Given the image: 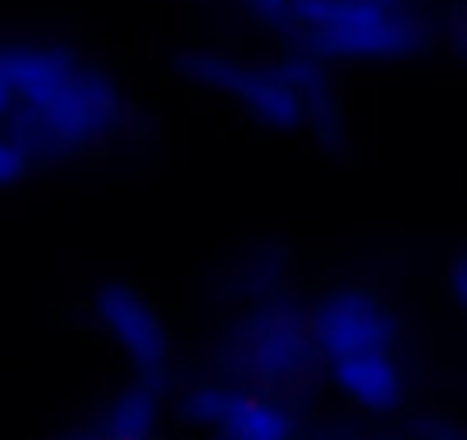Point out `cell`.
<instances>
[{"label": "cell", "instance_id": "6da1fadb", "mask_svg": "<svg viewBox=\"0 0 467 440\" xmlns=\"http://www.w3.org/2000/svg\"><path fill=\"white\" fill-rule=\"evenodd\" d=\"M0 83H5V106L24 120L15 133H24L33 147L92 142L119 115L110 83L56 47H10Z\"/></svg>", "mask_w": 467, "mask_h": 440}, {"label": "cell", "instance_id": "7a4b0ae2", "mask_svg": "<svg viewBox=\"0 0 467 440\" xmlns=\"http://www.w3.org/2000/svg\"><path fill=\"white\" fill-rule=\"evenodd\" d=\"M294 24L344 56H399L417 33L403 0H294Z\"/></svg>", "mask_w": 467, "mask_h": 440}, {"label": "cell", "instance_id": "3957f363", "mask_svg": "<svg viewBox=\"0 0 467 440\" xmlns=\"http://www.w3.org/2000/svg\"><path fill=\"white\" fill-rule=\"evenodd\" d=\"M317 340L330 358H348V353H376L394 344V321L389 312L362 294V289H339L335 299L321 303L317 312Z\"/></svg>", "mask_w": 467, "mask_h": 440}, {"label": "cell", "instance_id": "277c9868", "mask_svg": "<svg viewBox=\"0 0 467 440\" xmlns=\"http://www.w3.org/2000/svg\"><path fill=\"white\" fill-rule=\"evenodd\" d=\"M188 413L220 440H289V413L275 399L239 390H192Z\"/></svg>", "mask_w": 467, "mask_h": 440}, {"label": "cell", "instance_id": "5b68a950", "mask_svg": "<svg viewBox=\"0 0 467 440\" xmlns=\"http://www.w3.org/2000/svg\"><path fill=\"white\" fill-rule=\"evenodd\" d=\"M192 69H202V79H211L229 97H239L266 124H280V129L303 124L307 101L294 88V79H280V74H266V69H244V65H229V60H192Z\"/></svg>", "mask_w": 467, "mask_h": 440}, {"label": "cell", "instance_id": "8992f818", "mask_svg": "<svg viewBox=\"0 0 467 440\" xmlns=\"http://www.w3.org/2000/svg\"><path fill=\"white\" fill-rule=\"evenodd\" d=\"M97 312H101V321L110 326V335L124 344V353L138 362L142 381L165 367V330H161L156 312H151L133 289L106 285V289L97 294Z\"/></svg>", "mask_w": 467, "mask_h": 440}, {"label": "cell", "instance_id": "52a82bcc", "mask_svg": "<svg viewBox=\"0 0 467 440\" xmlns=\"http://www.w3.org/2000/svg\"><path fill=\"white\" fill-rule=\"evenodd\" d=\"M330 372H335V385L362 403V408H394L399 390H403V376L394 367V353L389 349H376V353H348V358H330Z\"/></svg>", "mask_w": 467, "mask_h": 440}, {"label": "cell", "instance_id": "ba28073f", "mask_svg": "<svg viewBox=\"0 0 467 440\" xmlns=\"http://www.w3.org/2000/svg\"><path fill=\"white\" fill-rule=\"evenodd\" d=\"M151 413H156V385L151 381H138L133 390H124L110 403V413H106V440H147Z\"/></svg>", "mask_w": 467, "mask_h": 440}, {"label": "cell", "instance_id": "9c48e42d", "mask_svg": "<svg viewBox=\"0 0 467 440\" xmlns=\"http://www.w3.org/2000/svg\"><path fill=\"white\" fill-rule=\"evenodd\" d=\"M449 285H453V299H458V308L467 312V253L453 262V276H449Z\"/></svg>", "mask_w": 467, "mask_h": 440}, {"label": "cell", "instance_id": "30bf717a", "mask_svg": "<svg viewBox=\"0 0 467 440\" xmlns=\"http://www.w3.org/2000/svg\"><path fill=\"white\" fill-rule=\"evenodd\" d=\"M253 5H262L266 15H289L294 19V0H253Z\"/></svg>", "mask_w": 467, "mask_h": 440}, {"label": "cell", "instance_id": "8fae6325", "mask_svg": "<svg viewBox=\"0 0 467 440\" xmlns=\"http://www.w3.org/2000/svg\"><path fill=\"white\" fill-rule=\"evenodd\" d=\"M435 440H467V435L453 431V426H435Z\"/></svg>", "mask_w": 467, "mask_h": 440}, {"label": "cell", "instance_id": "7c38bea8", "mask_svg": "<svg viewBox=\"0 0 467 440\" xmlns=\"http://www.w3.org/2000/svg\"><path fill=\"white\" fill-rule=\"evenodd\" d=\"M69 440H92V435H69Z\"/></svg>", "mask_w": 467, "mask_h": 440}, {"label": "cell", "instance_id": "4fadbf2b", "mask_svg": "<svg viewBox=\"0 0 467 440\" xmlns=\"http://www.w3.org/2000/svg\"><path fill=\"white\" fill-rule=\"evenodd\" d=\"M385 440H394V435H385Z\"/></svg>", "mask_w": 467, "mask_h": 440}]
</instances>
